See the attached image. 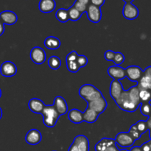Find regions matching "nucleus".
I'll list each match as a JSON object with an SVG mask.
<instances>
[{"label": "nucleus", "instance_id": "nucleus-45", "mask_svg": "<svg viewBox=\"0 0 151 151\" xmlns=\"http://www.w3.org/2000/svg\"><path fill=\"white\" fill-rule=\"evenodd\" d=\"M130 151H142V150L141 147H138V146H137V147H132L131 150Z\"/></svg>", "mask_w": 151, "mask_h": 151}, {"label": "nucleus", "instance_id": "nucleus-16", "mask_svg": "<svg viewBox=\"0 0 151 151\" xmlns=\"http://www.w3.org/2000/svg\"><path fill=\"white\" fill-rule=\"evenodd\" d=\"M56 3L55 0H41L38 4V8L42 13H51L55 10Z\"/></svg>", "mask_w": 151, "mask_h": 151}, {"label": "nucleus", "instance_id": "nucleus-7", "mask_svg": "<svg viewBox=\"0 0 151 151\" xmlns=\"http://www.w3.org/2000/svg\"><path fill=\"white\" fill-rule=\"evenodd\" d=\"M17 72L16 66L11 61H5L1 65L0 73L4 77H13Z\"/></svg>", "mask_w": 151, "mask_h": 151}, {"label": "nucleus", "instance_id": "nucleus-32", "mask_svg": "<svg viewBox=\"0 0 151 151\" xmlns=\"http://www.w3.org/2000/svg\"><path fill=\"white\" fill-rule=\"evenodd\" d=\"M129 134H131L132 138L134 139L135 141L136 140H138L141 137V135H142V134L139 133V131H138V129H137V127L136 124L135 125H133L131 127L129 131Z\"/></svg>", "mask_w": 151, "mask_h": 151}, {"label": "nucleus", "instance_id": "nucleus-15", "mask_svg": "<svg viewBox=\"0 0 151 151\" xmlns=\"http://www.w3.org/2000/svg\"><path fill=\"white\" fill-rule=\"evenodd\" d=\"M73 143L76 145L79 151H89V141L84 135L77 136Z\"/></svg>", "mask_w": 151, "mask_h": 151}, {"label": "nucleus", "instance_id": "nucleus-26", "mask_svg": "<svg viewBox=\"0 0 151 151\" xmlns=\"http://www.w3.org/2000/svg\"><path fill=\"white\" fill-rule=\"evenodd\" d=\"M48 65L51 69L56 70L61 66V60L57 56H51L48 60Z\"/></svg>", "mask_w": 151, "mask_h": 151}, {"label": "nucleus", "instance_id": "nucleus-29", "mask_svg": "<svg viewBox=\"0 0 151 151\" xmlns=\"http://www.w3.org/2000/svg\"><path fill=\"white\" fill-rule=\"evenodd\" d=\"M140 111L144 116L148 117L151 116V105L150 103H142L140 106Z\"/></svg>", "mask_w": 151, "mask_h": 151}, {"label": "nucleus", "instance_id": "nucleus-19", "mask_svg": "<svg viewBox=\"0 0 151 151\" xmlns=\"http://www.w3.org/2000/svg\"><path fill=\"white\" fill-rule=\"evenodd\" d=\"M114 144H116L115 139L108 138H103L100 142L97 143L95 145L96 151H105L109 146L112 145Z\"/></svg>", "mask_w": 151, "mask_h": 151}, {"label": "nucleus", "instance_id": "nucleus-21", "mask_svg": "<svg viewBox=\"0 0 151 151\" xmlns=\"http://www.w3.org/2000/svg\"><path fill=\"white\" fill-rule=\"evenodd\" d=\"M44 45L49 50H57L60 46V41L54 36H50L44 41Z\"/></svg>", "mask_w": 151, "mask_h": 151}, {"label": "nucleus", "instance_id": "nucleus-36", "mask_svg": "<svg viewBox=\"0 0 151 151\" xmlns=\"http://www.w3.org/2000/svg\"><path fill=\"white\" fill-rule=\"evenodd\" d=\"M77 62L80 67H83V66H86V64L88 63V58L85 55H78Z\"/></svg>", "mask_w": 151, "mask_h": 151}, {"label": "nucleus", "instance_id": "nucleus-38", "mask_svg": "<svg viewBox=\"0 0 151 151\" xmlns=\"http://www.w3.org/2000/svg\"><path fill=\"white\" fill-rule=\"evenodd\" d=\"M105 58L106 60H109V61H113L114 58V56H115V52L112 50H107V51L105 52Z\"/></svg>", "mask_w": 151, "mask_h": 151}, {"label": "nucleus", "instance_id": "nucleus-35", "mask_svg": "<svg viewBox=\"0 0 151 151\" xmlns=\"http://www.w3.org/2000/svg\"><path fill=\"white\" fill-rule=\"evenodd\" d=\"M73 6L77 9V10H78V11L81 12V13H85V12H86L87 7H88V6L87 5H86V4L80 2V1H77V0L75 1Z\"/></svg>", "mask_w": 151, "mask_h": 151}, {"label": "nucleus", "instance_id": "nucleus-34", "mask_svg": "<svg viewBox=\"0 0 151 151\" xmlns=\"http://www.w3.org/2000/svg\"><path fill=\"white\" fill-rule=\"evenodd\" d=\"M125 60V56L122 54L121 52H115V56L114 58V63L116 66H119L120 64H122V63Z\"/></svg>", "mask_w": 151, "mask_h": 151}, {"label": "nucleus", "instance_id": "nucleus-6", "mask_svg": "<svg viewBox=\"0 0 151 151\" xmlns=\"http://www.w3.org/2000/svg\"><path fill=\"white\" fill-rule=\"evenodd\" d=\"M122 14L125 19L128 20H134L138 17L139 10L131 3H125L122 10Z\"/></svg>", "mask_w": 151, "mask_h": 151}, {"label": "nucleus", "instance_id": "nucleus-39", "mask_svg": "<svg viewBox=\"0 0 151 151\" xmlns=\"http://www.w3.org/2000/svg\"><path fill=\"white\" fill-rule=\"evenodd\" d=\"M90 2L93 5H95L97 7H100L102 5H103L105 2V0H90Z\"/></svg>", "mask_w": 151, "mask_h": 151}, {"label": "nucleus", "instance_id": "nucleus-3", "mask_svg": "<svg viewBox=\"0 0 151 151\" xmlns=\"http://www.w3.org/2000/svg\"><path fill=\"white\" fill-rule=\"evenodd\" d=\"M126 77L133 82L139 81L143 76V71L140 67L137 66H128L125 69Z\"/></svg>", "mask_w": 151, "mask_h": 151}, {"label": "nucleus", "instance_id": "nucleus-31", "mask_svg": "<svg viewBox=\"0 0 151 151\" xmlns=\"http://www.w3.org/2000/svg\"><path fill=\"white\" fill-rule=\"evenodd\" d=\"M66 66H67L68 70L71 72H73V73L78 72L81 68L77 60H75V61H67L66 62Z\"/></svg>", "mask_w": 151, "mask_h": 151}, {"label": "nucleus", "instance_id": "nucleus-44", "mask_svg": "<svg viewBox=\"0 0 151 151\" xmlns=\"http://www.w3.org/2000/svg\"><path fill=\"white\" fill-rule=\"evenodd\" d=\"M147 122V128H148V130L150 131L151 130V116H150L147 119V120L146 121Z\"/></svg>", "mask_w": 151, "mask_h": 151}, {"label": "nucleus", "instance_id": "nucleus-23", "mask_svg": "<svg viewBox=\"0 0 151 151\" xmlns=\"http://www.w3.org/2000/svg\"><path fill=\"white\" fill-rule=\"evenodd\" d=\"M137 87L139 90H149L151 91V78L143 75L141 79L139 81Z\"/></svg>", "mask_w": 151, "mask_h": 151}, {"label": "nucleus", "instance_id": "nucleus-8", "mask_svg": "<svg viewBox=\"0 0 151 151\" xmlns=\"http://www.w3.org/2000/svg\"><path fill=\"white\" fill-rule=\"evenodd\" d=\"M42 139V136H41V132L37 129H31L27 134L25 137V140L27 143L31 145H35L38 143L41 142Z\"/></svg>", "mask_w": 151, "mask_h": 151}, {"label": "nucleus", "instance_id": "nucleus-4", "mask_svg": "<svg viewBox=\"0 0 151 151\" xmlns=\"http://www.w3.org/2000/svg\"><path fill=\"white\" fill-rule=\"evenodd\" d=\"M86 14L88 19L93 23H98L102 18V12L100 7L93 4H89L87 7Z\"/></svg>", "mask_w": 151, "mask_h": 151}, {"label": "nucleus", "instance_id": "nucleus-28", "mask_svg": "<svg viewBox=\"0 0 151 151\" xmlns=\"http://www.w3.org/2000/svg\"><path fill=\"white\" fill-rule=\"evenodd\" d=\"M139 98L142 103H150L151 100V91L149 90H139Z\"/></svg>", "mask_w": 151, "mask_h": 151}, {"label": "nucleus", "instance_id": "nucleus-1", "mask_svg": "<svg viewBox=\"0 0 151 151\" xmlns=\"http://www.w3.org/2000/svg\"><path fill=\"white\" fill-rule=\"evenodd\" d=\"M42 115L44 125L49 128L54 127L60 116L54 106H46L42 112Z\"/></svg>", "mask_w": 151, "mask_h": 151}, {"label": "nucleus", "instance_id": "nucleus-42", "mask_svg": "<svg viewBox=\"0 0 151 151\" xmlns=\"http://www.w3.org/2000/svg\"><path fill=\"white\" fill-rule=\"evenodd\" d=\"M68 151H79V150H78V147L76 146V145H75V143H72V144L71 145L70 147H69Z\"/></svg>", "mask_w": 151, "mask_h": 151}, {"label": "nucleus", "instance_id": "nucleus-10", "mask_svg": "<svg viewBox=\"0 0 151 151\" xmlns=\"http://www.w3.org/2000/svg\"><path fill=\"white\" fill-rule=\"evenodd\" d=\"M0 20L4 24L13 25L16 23L18 20L17 15L10 10H4L0 13Z\"/></svg>", "mask_w": 151, "mask_h": 151}, {"label": "nucleus", "instance_id": "nucleus-24", "mask_svg": "<svg viewBox=\"0 0 151 151\" xmlns=\"http://www.w3.org/2000/svg\"><path fill=\"white\" fill-rule=\"evenodd\" d=\"M138 105H137L136 103H133L132 101L130 100V99H128V100H126L125 102H124L120 106H119L122 110L128 112H134L137 110L139 108Z\"/></svg>", "mask_w": 151, "mask_h": 151}, {"label": "nucleus", "instance_id": "nucleus-49", "mask_svg": "<svg viewBox=\"0 0 151 151\" xmlns=\"http://www.w3.org/2000/svg\"><path fill=\"white\" fill-rule=\"evenodd\" d=\"M149 133H150V140H151V130L149 131Z\"/></svg>", "mask_w": 151, "mask_h": 151}, {"label": "nucleus", "instance_id": "nucleus-9", "mask_svg": "<svg viewBox=\"0 0 151 151\" xmlns=\"http://www.w3.org/2000/svg\"><path fill=\"white\" fill-rule=\"evenodd\" d=\"M108 74L111 78L114 80H122L126 77L125 69L119 66H112L108 69Z\"/></svg>", "mask_w": 151, "mask_h": 151}, {"label": "nucleus", "instance_id": "nucleus-51", "mask_svg": "<svg viewBox=\"0 0 151 151\" xmlns=\"http://www.w3.org/2000/svg\"><path fill=\"white\" fill-rule=\"evenodd\" d=\"M1 89H0V97H1Z\"/></svg>", "mask_w": 151, "mask_h": 151}, {"label": "nucleus", "instance_id": "nucleus-2", "mask_svg": "<svg viewBox=\"0 0 151 151\" xmlns=\"http://www.w3.org/2000/svg\"><path fill=\"white\" fill-rule=\"evenodd\" d=\"M115 142L117 145L122 147H129L134 145L135 140L132 138L129 132H121L116 136Z\"/></svg>", "mask_w": 151, "mask_h": 151}, {"label": "nucleus", "instance_id": "nucleus-20", "mask_svg": "<svg viewBox=\"0 0 151 151\" xmlns=\"http://www.w3.org/2000/svg\"><path fill=\"white\" fill-rule=\"evenodd\" d=\"M97 90L95 86L91 84H85V85L82 86L81 88L79 89V94L82 98L85 100L88 97H89L91 94Z\"/></svg>", "mask_w": 151, "mask_h": 151}, {"label": "nucleus", "instance_id": "nucleus-50", "mask_svg": "<svg viewBox=\"0 0 151 151\" xmlns=\"http://www.w3.org/2000/svg\"><path fill=\"white\" fill-rule=\"evenodd\" d=\"M119 151H128V150H125V149H122V150H119Z\"/></svg>", "mask_w": 151, "mask_h": 151}, {"label": "nucleus", "instance_id": "nucleus-27", "mask_svg": "<svg viewBox=\"0 0 151 151\" xmlns=\"http://www.w3.org/2000/svg\"><path fill=\"white\" fill-rule=\"evenodd\" d=\"M68 13H69V19L72 21H74V22L79 20L80 18L81 17V15L83 14L81 12L78 11L74 6L71 7L68 10Z\"/></svg>", "mask_w": 151, "mask_h": 151}, {"label": "nucleus", "instance_id": "nucleus-11", "mask_svg": "<svg viewBox=\"0 0 151 151\" xmlns=\"http://www.w3.org/2000/svg\"><path fill=\"white\" fill-rule=\"evenodd\" d=\"M107 102H106L104 97L100 99H98L97 100H94V101L88 103V107L93 109L94 111H95L99 114H102L106 110V108H107Z\"/></svg>", "mask_w": 151, "mask_h": 151}, {"label": "nucleus", "instance_id": "nucleus-46", "mask_svg": "<svg viewBox=\"0 0 151 151\" xmlns=\"http://www.w3.org/2000/svg\"><path fill=\"white\" fill-rule=\"evenodd\" d=\"M77 1H80V2L83 3V4H86V5H88V3L90 2V0H77Z\"/></svg>", "mask_w": 151, "mask_h": 151}, {"label": "nucleus", "instance_id": "nucleus-12", "mask_svg": "<svg viewBox=\"0 0 151 151\" xmlns=\"http://www.w3.org/2000/svg\"><path fill=\"white\" fill-rule=\"evenodd\" d=\"M124 91L122 83L117 80H114L110 85V94L112 98L116 101Z\"/></svg>", "mask_w": 151, "mask_h": 151}, {"label": "nucleus", "instance_id": "nucleus-47", "mask_svg": "<svg viewBox=\"0 0 151 151\" xmlns=\"http://www.w3.org/2000/svg\"><path fill=\"white\" fill-rule=\"evenodd\" d=\"M125 3H131L134 0H123Z\"/></svg>", "mask_w": 151, "mask_h": 151}, {"label": "nucleus", "instance_id": "nucleus-17", "mask_svg": "<svg viewBox=\"0 0 151 151\" xmlns=\"http://www.w3.org/2000/svg\"><path fill=\"white\" fill-rule=\"evenodd\" d=\"M68 118L72 122L75 124H80L83 122V113L78 109H72L68 113Z\"/></svg>", "mask_w": 151, "mask_h": 151}, {"label": "nucleus", "instance_id": "nucleus-30", "mask_svg": "<svg viewBox=\"0 0 151 151\" xmlns=\"http://www.w3.org/2000/svg\"><path fill=\"white\" fill-rule=\"evenodd\" d=\"M102 97H103V94H102V92L100 91V90L97 89L94 93H93V94H91L89 97L86 98L85 100L87 102V103H90V102L94 101V100H98V99L102 98Z\"/></svg>", "mask_w": 151, "mask_h": 151}, {"label": "nucleus", "instance_id": "nucleus-5", "mask_svg": "<svg viewBox=\"0 0 151 151\" xmlns=\"http://www.w3.org/2000/svg\"><path fill=\"white\" fill-rule=\"evenodd\" d=\"M30 58L35 64H42L46 60L45 51L41 47H34L30 52Z\"/></svg>", "mask_w": 151, "mask_h": 151}, {"label": "nucleus", "instance_id": "nucleus-33", "mask_svg": "<svg viewBox=\"0 0 151 151\" xmlns=\"http://www.w3.org/2000/svg\"><path fill=\"white\" fill-rule=\"evenodd\" d=\"M136 125H137V129H138V131H139V133L141 134H144L146 131H148V128H147V122L146 121L140 120L139 122H137V123H136Z\"/></svg>", "mask_w": 151, "mask_h": 151}, {"label": "nucleus", "instance_id": "nucleus-14", "mask_svg": "<svg viewBox=\"0 0 151 151\" xmlns=\"http://www.w3.org/2000/svg\"><path fill=\"white\" fill-rule=\"evenodd\" d=\"M53 106L55 108L56 111H57L60 116L65 114L68 111L67 103H66V100L60 96H58L55 98Z\"/></svg>", "mask_w": 151, "mask_h": 151}, {"label": "nucleus", "instance_id": "nucleus-48", "mask_svg": "<svg viewBox=\"0 0 151 151\" xmlns=\"http://www.w3.org/2000/svg\"><path fill=\"white\" fill-rule=\"evenodd\" d=\"M1 116H2V111H1V109L0 108V119H1Z\"/></svg>", "mask_w": 151, "mask_h": 151}, {"label": "nucleus", "instance_id": "nucleus-25", "mask_svg": "<svg viewBox=\"0 0 151 151\" xmlns=\"http://www.w3.org/2000/svg\"><path fill=\"white\" fill-rule=\"evenodd\" d=\"M55 16L58 21H60L62 23H65V22H68L69 20V13H68V10H66L64 8H60L56 12Z\"/></svg>", "mask_w": 151, "mask_h": 151}, {"label": "nucleus", "instance_id": "nucleus-37", "mask_svg": "<svg viewBox=\"0 0 151 151\" xmlns=\"http://www.w3.org/2000/svg\"><path fill=\"white\" fill-rule=\"evenodd\" d=\"M78 58V53H77V52L72 51V52H71L70 53H69V54H68V55L66 56V62L67 61H75V60H77Z\"/></svg>", "mask_w": 151, "mask_h": 151}, {"label": "nucleus", "instance_id": "nucleus-22", "mask_svg": "<svg viewBox=\"0 0 151 151\" xmlns=\"http://www.w3.org/2000/svg\"><path fill=\"white\" fill-rule=\"evenodd\" d=\"M128 92H129L130 100L138 105V106H140L142 103L139 98V89L137 87V86L131 87L130 89H128Z\"/></svg>", "mask_w": 151, "mask_h": 151}, {"label": "nucleus", "instance_id": "nucleus-41", "mask_svg": "<svg viewBox=\"0 0 151 151\" xmlns=\"http://www.w3.org/2000/svg\"><path fill=\"white\" fill-rule=\"evenodd\" d=\"M105 151H119V150L117 148L116 144H114L112 145L109 146V147H108V148Z\"/></svg>", "mask_w": 151, "mask_h": 151}, {"label": "nucleus", "instance_id": "nucleus-18", "mask_svg": "<svg viewBox=\"0 0 151 151\" xmlns=\"http://www.w3.org/2000/svg\"><path fill=\"white\" fill-rule=\"evenodd\" d=\"M99 114L93 109L87 107L85 111L83 112V120L88 123H94L97 119Z\"/></svg>", "mask_w": 151, "mask_h": 151}, {"label": "nucleus", "instance_id": "nucleus-43", "mask_svg": "<svg viewBox=\"0 0 151 151\" xmlns=\"http://www.w3.org/2000/svg\"><path fill=\"white\" fill-rule=\"evenodd\" d=\"M4 32V24H3V22L0 20V36L2 35V34Z\"/></svg>", "mask_w": 151, "mask_h": 151}, {"label": "nucleus", "instance_id": "nucleus-13", "mask_svg": "<svg viewBox=\"0 0 151 151\" xmlns=\"http://www.w3.org/2000/svg\"><path fill=\"white\" fill-rule=\"evenodd\" d=\"M45 106L44 102L38 98L31 99L28 103V107L31 111L35 114H42Z\"/></svg>", "mask_w": 151, "mask_h": 151}, {"label": "nucleus", "instance_id": "nucleus-40", "mask_svg": "<svg viewBox=\"0 0 151 151\" xmlns=\"http://www.w3.org/2000/svg\"><path fill=\"white\" fill-rule=\"evenodd\" d=\"M143 75L149 78H151V66H148V67L145 69V71L143 72Z\"/></svg>", "mask_w": 151, "mask_h": 151}]
</instances>
